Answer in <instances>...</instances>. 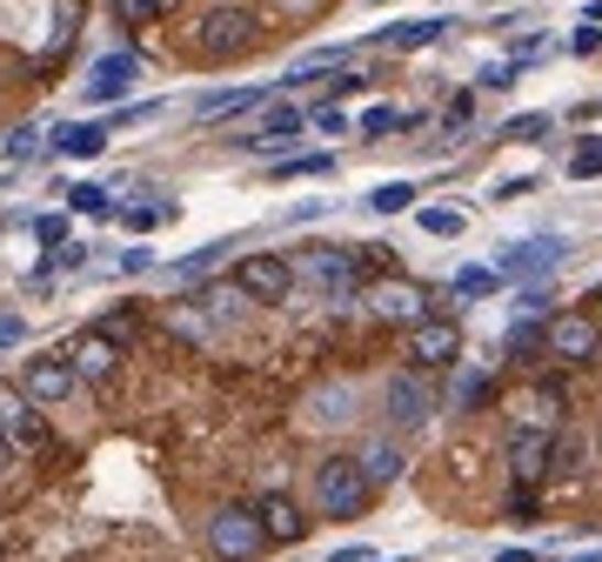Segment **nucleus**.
I'll list each match as a JSON object with an SVG mask.
<instances>
[{
  "label": "nucleus",
  "mask_w": 602,
  "mask_h": 562,
  "mask_svg": "<svg viewBox=\"0 0 602 562\" xmlns=\"http://www.w3.org/2000/svg\"><path fill=\"white\" fill-rule=\"evenodd\" d=\"M369 482H362V469H355V455H328V462H315V509L328 516V522H355L362 509H369Z\"/></svg>",
  "instance_id": "nucleus-1"
},
{
  "label": "nucleus",
  "mask_w": 602,
  "mask_h": 562,
  "mask_svg": "<svg viewBox=\"0 0 602 562\" xmlns=\"http://www.w3.org/2000/svg\"><path fill=\"white\" fill-rule=\"evenodd\" d=\"M208 549H215L221 562H254V555L269 549V536H262V522H254V509L228 503V509L208 516Z\"/></svg>",
  "instance_id": "nucleus-2"
},
{
  "label": "nucleus",
  "mask_w": 602,
  "mask_h": 562,
  "mask_svg": "<svg viewBox=\"0 0 602 562\" xmlns=\"http://www.w3.org/2000/svg\"><path fill=\"white\" fill-rule=\"evenodd\" d=\"M543 349H549L556 362H595V355H602V329H595V315H576V308L549 315Z\"/></svg>",
  "instance_id": "nucleus-3"
},
{
  "label": "nucleus",
  "mask_w": 602,
  "mask_h": 562,
  "mask_svg": "<svg viewBox=\"0 0 602 562\" xmlns=\"http://www.w3.org/2000/svg\"><path fill=\"white\" fill-rule=\"evenodd\" d=\"M0 442H14V449H28V455H47V449H54L41 409H34L21 388H0Z\"/></svg>",
  "instance_id": "nucleus-4"
},
{
  "label": "nucleus",
  "mask_w": 602,
  "mask_h": 562,
  "mask_svg": "<svg viewBox=\"0 0 602 562\" xmlns=\"http://www.w3.org/2000/svg\"><path fill=\"white\" fill-rule=\"evenodd\" d=\"M288 288H295V268L282 255H241L234 262V295H248V301H288Z\"/></svg>",
  "instance_id": "nucleus-5"
},
{
  "label": "nucleus",
  "mask_w": 602,
  "mask_h": 562,
  "mask_svg": "<svg viewBox=\"0 0 602 562\" xmlns=\"http://www.w3.org/2000/svg\"><path fill=\"white\" fill-rule=\"evenodd\" d=\"M254 27H262V21H254L248 8H215V14L201 21V54H208V60L248 54V47H254Z\"/></svg>",
  "instance_id": "nucleus-6"
},
{
  "label": "nucleus",
  "mask_w": 602,
  "mask_h": 562,
  "mask_svg": "<svg viewBox=\"0 0 602 562\" xmlns=\"http://www.w3.org/2000/svg\"><path fill=\"white\" fill-rule=\"evenodd\" d=\"M462 355V329L456 321H415L408 329V362L415 368H449Z\"/></svg>",
  "instance_id": "nucleus-7"
},
{
  "label": "nucleus",
  "mask_w": 602,
  "mask_h": 562,
  "mask_svg": "<svg viewBox=\"0 0 602 562\" xmlns=\"http://www.w3.org/2000/svg\"><path fill=\"white\" fill-rule=\"evenodd\" d=\"M549 462H556V436L549 429H515V442H508L515 489H536V482L549 475Z\"/></svg>",
  "instance_id": "nucleus-8"
},
{
  "label": "nucleus",
  "mask_w": 602,
  "mask_h": 562,
  "mask_svg": "<svg viewBox=\"0 0 602 562\" xmlns=\"http://www.w3.org/2000/svg\"><path fill=\"white\" fill-rule=\"evenodd\" d=\"M21 395L34 401V409H54V401H67V395H74V368H67V355H34L28 375H21Z\"/></svg>",
  "instance_id": "nucleus-9"
},
{
  "label": "nucleus",
  "mask_w": 602,
  "mask_h": 562,
  "mask_svg": "<svg viewBox=\"0 0 602 562\" xmlns=\"http://www.w3.org/2000/svg\"><path fill=\"white\" fill-rule=\"evenodd\" d=\"M67 368H74V382H114L121 349H114L101 329H88V335H74V342H67Z\"/></svg>",
  "instance_id": "nucleus-10"
},
{
  "label": "nucleus",
  "mask_w": 602,
  "mask_h": 562,
  "mask_svg": "<svg viewBox=\"0 0 602 562\" xmlns=\"http://www.w3.org/2000/svg\"><path fill=\"white\" fill-rule=\"evenodd\" d=\"M248 509H254V522H262V536H269V542H302V536H308L302 503H295V496H282V489H275V496H262V503H248Z\"/></svg>",
  "instance_id": "nucleus-11"
},
{
  "label": "nucleus",
  "mask_w": 602,
  "mask_h": 562,
  "mask_svg": "<svg viewBox=\"0 0 602 562\" xmlns=\"http://www.w3.org/2000/svg\"><path fill=\"white\" fill-rule=\"evenodd\" d=\"M369 308H375L382 321H402V329H415V321H428V288H415V282H382V288L369 295Z\"/></svg>",
  "instance_id": "nucleus-12"
},
{
  "label": "nucleus",
  "mask_w": 602,
  "mask_h": 562,
  "mask_svg": "<svg viewBox=\"0 0 602 562\" xmlns=\"http://www.w3.org/2000/svg\"><path fill=\"white\" fill-rule=\"evenodd\" d=\"M141 80V60L121 47V54H101L95 67H88V101H121L128 88Z\"/></svg>",
  "instance_id": "nucleus-13"
},
{
  "label": "nucleus",
  "mask_w": 602,
  "mask_h": 562,
  "mask_svg": "<svg viewBox=\"0 0 602 562\" xmlns=\"http://www.w3.org/2000/svg\"><path fill=\"white\" fill-rule=\"evenodd\" d=\"M302 128H308V114H302V108H269V114H262V128H254L241 147H254V154H282V147H295V141H302Z\"/></svg>",
  "instance_id": "nucleus-14"
},
{
  "label": "nucleus",
  "mask_w": 602,
  "mask_h": 562,
  "mask_svg": "<svg viewBox=\"0 0 602 562\" xmlns=\"http://www.w3.org/2000/svg\"><path fill=\"white\" fill-rule=\"evenodd\" d=\"M562 255H569V241H556V234L549 241H515V249L502 255V275H549Z\"/></svg>",
  "instance_id": "nucleus-15"
},
{
  "label": "nucleus",
  "mask_w": 602,
  "mask_h": 562,
  "mask_svg": "<svg viewBox=\"0 0 602 562\" xmlns=\"http://www.w3.org/2000/svg\"><path fill=\"white\" fill-rule=\"evenodd\" d=\"M302 268H308L328 295H349V288H355V255H349V249H308Z\"/></svg>",
  "instance_id": "nucleus-16"
},
{
  "label": "nucleus",
  "mask_w": 602,
  "mask_h": 562,
  "mask_svg": "<svg viewBox=\"0 0 602 562\" xmlns=\"http://www.w3.org/2000/svg\"><path fill=\"white\" fill-rule=\"evenodd\" d=\"M54 147H61V154H74V161H95V154L108 147V128H101V121H74V128H61V134H54Z\"/></svg>",
  "instance_id": "nucleus-17"
},
{
  "label": "nucleus",
  "mask_w": 602,
  "mask_h": 562,
  "mask_svg": "<svg viewBox=\"0 0 602 562\" xmlns=\"http://www.w3.org/2000/svg\"><path fill=\"white\" fill-rule=\"evenodd\" d=\"M269 101V88H228V95H208L195 114L201 121H228V114H248V108H262Z\"/></svg>",
  "instance_id": "nucleus-18"
},
{
  "label": "nucleus",
  "mask_w": 602,
  "mask_h": 562,
  "mask_svg": "<svg viewBox=\"0 0 602 562\" xmlns=\"http://www.w3.org/2000/svg\"><path fill=\"white\" fill-rule=\"evenodd\" d=\"M388 409H395V422H422V409H428L422 375H395V382H388Z\"/></svg>",
  "instance_id": "nucleus-19"
},
{
  "label": "nucleus",
  "mask_w": 602,
  "mask_h": 562,
  "mask_svg": "<svg viewBox=\"0 0 602 562\" xmlns=\"http://www.w3.org/2000/svg\"><path fill=\"white\" fill-rule=\"evenodd\" d=\"M355 469H362V482H369V489H382V482H395V475H402V455H395L388 442H369V449L355 455Z\"/></svg>",
  "instance_id": "nucleus-20"
},
{
  "label": "nucleus",
  "mask_w": 602,
  "mask_h": 562,
  "mask_svg": "<svg viewBox=\"0 0 602 562\" xmlns=\"http://www.w3.org/2000/svg\"><path fill=\"white\" fill-rule=\"evenodd\" d=\"M442 34H449L442 14H436V21H395V27H382L388 47H428V41H442Z\"/></svg>",
  "instance_id": "nucleus-21"
},
{
  "label": "nucleus",
  "mask_w": 602,
  "mask_h": 562,
  "mask_svg": "<svg viewBox=\"0 0 602 562\" xmlns=\"http://www.w3.org/2000/svg\"><path fill=\"white\" fill-rule=\"evenodd\" d=\"M369 208H375V214H408V208H415V188H408V181H382V188L369 195Z\"/></svg>",
  "instance_id": "nucleus-22"
},
{
  "label": "nucleus",
  "mask_w": 602,
  "mask_h": 562,
  "mask_svg": "<svg viewBox=\"0 0 602 562\" xmlns=\"http://www.w3.org/2000/svg\"><path fill=\"white\" fill-rule=\"evenodd\" d=\"M415 221H422L428 234H442V241L462 234V208H415Z\"/></svg>",
  "instance_id": "nucleus-23"
},
{
  "label": "nucleus",
  "mask_w": 602,
  "mask_h": 562,
  "mask_svg": "<svg viewBox=\"0 0 602 562\" xmlns=\"http://www.w3.org/2000/svg\"><path fill=\"white\" fill-rule=\"evenodd\" d=\"M502 282H508L502 268H462V275H456V295H495Z\"/></svg>",
  "instance_id": "nucleus-24"
},
{
  "label": "nucleus",
  "mask_w": 602,
  "mask_h": 562,
  "mask_svg": "<svg viewBox=\"0 0 602 562\" xmlns=\"http://www.w3.org/2000/svg\"><path fill=\"white\" fill-rule=\"evenodd\" d=\"M67 201H74L80 214H114V201H108V188H95V181H74V188H67Z\"/></svg>",
  "instance_id": "nucleus-25"
},
{
  "label": "nucleus",
  "mask_w": 602,
  "mask_h": 562,
  "mask_svg": "<svg viewBox=\"0 0 602 562\" xmlns=\"http://www.w3.org/2000/svg\"><path fill=\"white\" fill-rule=\"evenodd\" d=\"M569 175H576V181H595V175H602V141H589V147L569 154Z\"/></svg>",
  "instance_id": "nucleus-26"
},
{
  "label": "nucleus",
  "mask_w": 602,
  "mask_h": 562,
  "mask_svg": "<svg viewBox=\"0 0 602 562\" xmlns=\"http://www.w3.org/2000/svg\"><path fill=\"white\" fill-rule=\"evenodd\" d=\"M221 255H228V241H208V249H201V255H188V262H182L175 275H182V282H195V275H208V268H215Z\"/></svg>",
  "instance_id": "nucleus-27"
},
{
  "label": "nucleus",
  "mask_w": 602,
  "mask_h": 562,
  "mask_svg": "<svg viewBox=\"0 0 602 562\" xmlns=\"http://www.w3.org/2000/svg\"><path fill=\"white\" fill-rule=\"evenodd\" d=\"M61 268H88V249H80V241H61V249L47 255V275H61ZM41 275V282H47Z\"/></svg>",
  "instance_id": "nucleus-28"
},
{
  "label": "nucleus",
  "mask_w": 602,
  "mask_h": 562,
  "mask_svg": "<svg viewBox=\"0 0 602 562\" xmlns=\"http://www.w3.org/2000/svg\"><path fill=\"white\" fill-rule=\"evenodd\" d=\"M536 134H549V114H515L502 128V141H536Z\"/></svg>",
  "instance_id": "nucleus-29"
},
{
  "label": "nucleus",
  "mask_w": 602,
  "mask_h": 562,
  "mask_svg": "<svg viewBox=\"0 0 602 562\" xmlns=\"http://www.w3.org/2000/svg\"><path fill=\"white\" fill-rule=\"evenodd\" d=\"M308 128H321V134H349V114H341V108H328V101H321V108L308 114Z\"/></svg>",
  "instance_id": "nucleus-30"
},
{
  "label": "nucleus",
  "mask_w": 602,
  "mask_h": 562,
  "mask_svg": "<svg viewBox=\"0 0 602 562\" xmlns=\"http://www.w3.org/2000/svg\"><path fill=\"white\" fill-rule=\"evenodd\" d=\"M282 175L302 181V175H328V154H302V161H282Z\"/></svg>",
  "instance_id": "nucleus-31"
},
{
  "label": "nucleus",
  "mask_w": 602,
  "mask_h": 562,
  "mask_svg": "<svg viewBox=\"0 0 602 562\" xmlns=\"http://www.w3.org/2000/svg\"><path fill=\"white\" fill-rule=\"evenodd\" d=\"M395 128H402L395 108H369V114H362V134H395Z\"/></svg>",
  "instance_id": "nucleus-32"
},
{
  "label": "nucleus",
  "mask_w": 602,
  "mask_h": 562,
  "mask_svg": "<svg viewBox=\"0 0 602 562\" xmlns=\"http://www.w3.org/2000/svg\"><path fill=\"white\" fill-rule=\"evenodd\" d=\"M34 141H41V128H34V121H28V128H14V134H8V161H28V154H34Z\"/></svg>",
  "instance_id": "nucleus-33"
},
{
  "label": "nucleus",
  "mask_w": 602,
  "mask_h": 562,
  "mask_svg": "<svg viewBox=\"0 0 602 562\" xmlns=\"http://www.w3.org/2000/svg\"><path fill=\"white\" fill-rule=\"evenodd\" d=\"M21 342H28V321H21V315H0V355L21 349Z\"/></svg>",
  "instance_id": "nucleus-34"
},
{
  "label": "nucleus",
  "mask_w": 602,
  "mask_h": 562,
  "mask_svg": "<svg viewBox=\"0 0 602 562\" xmlns=\"http://www.w3.org/2000/svg\"><path fill=\"white\" fill-rule=\"evenodd\" d=\"M114 14H121L128 27H141V21H154V0H114Z\"/></svg>",
  "instance_id": "nucleus-35"
},
{
  "label": "nucleus",
  "mask_w": 602,
  "mask_h": 562,
  "mask_svg": "<svg viewBox=\"0 0 602 562\" xmlns=\"http://www.w3.org/2000/svg\"><path fill=\"white\" fill-rule=\"evenodd\" d=\"M34 234L47 241V249H61V241H67V221H61V214H41V221H34Z\"/></svg>",
  "instance_id": "nucleus-36"
},
{
  "label": "nucleus",
  "mask_w": 602,
  "mask_h": 562,
  "mask_svg": "<svg viewBox=\"0 0 602 562\" xmlns=\"http://www.w3.org/2000/svg\"><path fill=\"white\" fill-rule=\"evenodd\" d=\"M469 114H475V95H456V101H449V121H442V128L456 134V128H469Z\"/></svg>",
  "instance_id": "nucleus-37"
},
{
  "label": "nucleus",
  "mask_w": 602,
  "mask_h": 562,
  "mask_svg": "<svg viewBox=\"0 0 602 562\" xmlns=\"http://www.w3.org/2000/svg\"><path fill=\"white\" fill-rule=\"evenodd\" d=\"M362 88V74H328V101H349Z\"/></svg>",
  "instance_id": "nucleus-38"
},
{
  "label": "nucleus",
  "mask_w": 602,
  "mask_h": 562,
  "mask_svg": "<svg viewBox=\"0 0 602 562\" xmlns=\"http://www.w3.org/2000/svg\"><path fill=\"white\" fill-rule=\"evenodd\" d=\"M121 221H128V228H154V221H167V208H128Z\"/></svg>",
  "instance_id": "nucleus-39"
},
{
  "label": "nucleus",
  "mask_w": 602,
  "mask_h": 562,
  "mask_svg": "<svg viewBox=\"0 0 602 562\" xmlns=\"http://www.w3.org/2000/svg\"><path fill=\"white\" fill-rule=\"evenodd\" d=\"M569 54H602V34H595V27H582V34L569 41Z\"/></svg>",
  "instance_id": "nucleus-40"
},
{
  "label": "nucleus",
  "mask_w": 602,
  "mask_h": 562,
  "mask_svg": "<svg viewBox=\"0 0 602 562\" xmlns=\"http://www.w3.org/2000/svg\"><path fill=\"white\" fill-rule=\"evenodd\" d=\"M14 462H21V449H14V442H0V475H8Z\"/></svg>",
  "instance_id": "nucleus-41"
},
{
  "label": "nucleus",
  "mask_w": 602,
  "mask_h": 562,
  "mask_svg": "<svg viewBox=\"0 0 602 562\" xmlns=\"http://www.w3.org/2000/svg\"><path fill=\"white\" fill-rule=\"evenodd\" d=\"M495 562H536V555H529V549H502Z\"/></svg>",
  "instance_id": "nucleus-42"
},
{
  "label": "nucleus",
  "mask_w": 602,
  "mask_h": 562,
  "mask_svg": "<svg viewBox=\"0 0 602 562\" xmlns=\"http://www.w3.org/2000/svg\"><path fill=\"white\" fill-rule=\"evenodd\" d=\"M335 562H369V555H362V549H341V555H335Z\"/></svg>",
  "instance_id": "nucleus-43"
},
{
  "label": "nucleus",
  "mask_w": 602,
  "mask_h": 562,
  "mask_svg": "<svg viewBox=\"0 0 602 562\" xmlns=\"http://www.w3.org/2000/svg\"><path fill=\"white\" fill-rule=\"evenodd\" d=\"M569 562H602V549H589V555H569Z\"/></svg>",
  "instance_id": "nucleus-44"
},
{
  "label": "nucleus",
  "mask_w": 602,
  "mask_h": 562,
  "mask_svg": "<svg viewBox=\"0 0 602 562\" xmlns=\"http://www.w3.org/2000/svg\"><path fill=\"white\" fill-rule=\"evenodd\" d=\"M167 8H175V0H154V14H167Z\"/></svg>",
  "instance_id": "nucleus-45"
},
{
  "label": "nucleus",
  "mask_w": 602,
  "mask_h": 562,
  "mask_svg": "<svg viewBox=\"0 0 602 562\" xmlns=\"http://www.w3.org/2000/svg\"><path fill=\"white\" fill-rule=\"evenodd\" d=\"M595 301H602V288H595Z\"/></svg>",
  "instance_id": "nucleus-46"
}]
</instances>
